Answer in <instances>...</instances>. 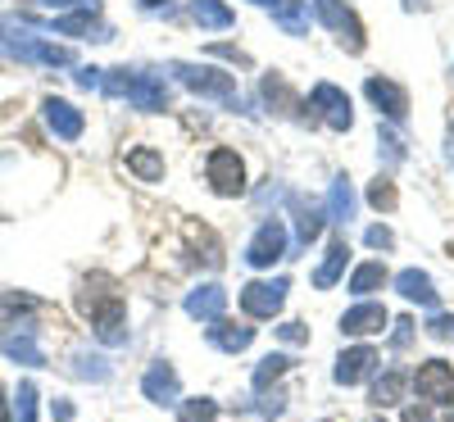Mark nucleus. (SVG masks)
Masks as SVG:
<instances>
[{
  "label": "nucleus",
  "mask_w": 454,
  "mask_h": 422,
  "mask_svg": "<svg viewBox=\"0 0 454 422\" xmlns=\"http://www.w3.org/2000/svg\"><path fill=\"white\" fill-rule=\"evenodd\" d=\"M327 218L332 223H350L355 218V191H350L346 177H336L332 191H327Z\"/></svg>",
  "instance_id": "nucleus-21"
},
{
  "label": "nucleus",
  "mask_w": 454,
  "mask_h": 422,
  "mask_svg": "<svg viewBox=\"0 0 454 422\" xmlns=\"http://www.w3.org/2000/svg\"><path fill=\"white\" fill-rule=\"evenodd\" d=\"M278 336H282V340H291V345H300V340H305L309 332L300 327V323H282V327H278Z\"/></svg>",
  "instance_id": "nucleus-36"
},
{
  "label": "nucleus",
  "mask_w": 454,
  "mask_h": 422,
  "mask_svg": "<svg viewBox=\"0 0 454 422\" xmlns=\"http://www.w3.org/2000/svg\"><path fill=\"white\" fill-rule=\"evenodd\" d=\"M314 10L350 51H364V23L355 19V10L346 5V0H314Z\"/></svg>",
  "instance_id": "nucleus-3"
},
{
  "label": "nucleus",
  "mask_w": 454,
  "mask_h": 422,
  "mask_svg": "<svg viewBox=\"0 0 454 422\" xmlns=\"http://www.w3.org/2000/svg\"><path fill=\"white\" fill-rule=\"evenodd\" d=\"M223 304H227V291L223 286H200V291L186 295V314L200 318V323H214L223 314Z\"/></svg>",
  "instance_id": "nucleus-17"
},
{
  "label": "nucleus",
  "mask_w": 454,
  "mask_h": 422,
  "mask_svg": "<svg viewBox=\"0 0 454 422\" xmlns=\"http://www.w3.org/2000/svg\"><path fill=\"white\" fill-rule=\"evenodd\" d=\"M368 100L387 113V119H404L409 113V96H404V87H395V82H387V78H368Z\"/></svg>",
  "instance_id": "nucleus-14"
},
{
  "label": "nucleus",
  "mask_w": 454,
  "mask_h": 422,
  "mask_svg": "<svg viewBox=\"0 0 454 422\" xmlns=\"http://www.w3.org/2000/svg\"><path fill=\"white\" fill-rule=\"evenodd\" d=\"M346 259H350V246L346 241H332L327 246V259H323V268H318V273H314V286L318 291H327L340 273H346Z\"/></svg>",
  "instance_id": "nucleus-20"
},
{
  "label": "nucleus",
  "mask_w": 454,
  "mask_h": 422,
  "mask_svg": "<svg viewBox=\"0 0 454 422\" xmlns=\"http://www.w3.org/2000/svg\"><path fill=\"white\" fill-rule=\"evenodd\" d=\"M141 5H145V10H160V5L168 10V0H141Z\"/></svg>",
  "instance_id": "nucleus-40"
},
{
  "label": "nucleus",
  "mask_w": 454,
  "mask_h": 422,
  "mask_svg": "<svg viewBox=\"0 0 454 422\" xmlns=\"http://www.w3.org/2000/svg\"><path fill=\"white\" fill-rule=\"evenodd\" d=\"M205 173H209L218 196H237V191H246V164L237 160V150H214Z\"/></svg>",
  "instance_id": "nucleus-8"
},
{
  "label": "nucleus",
  "mask_w": 454,
  "mask_h": 422,
  "mask_svg": "<svg viewBox=\"0 0 454 422\" xmlns=\"http://www.w3.org/2000/svg\"><path fill=\"white\" fill-rule=\"evenodd\" d=\"M78 309L100 327V336L109 345H119L123 340V295L114 291L109 277H87L82 291H78Z\"/></svg>",
  "instance_id": "nucleus-1"
},
{
  "label": "nucleus",
  "mask_w": 454,
  "mask_h": 422,
  "mask_svg": "<svg viewBox=\"0 0 454 422\" xmlns=\"http://www.w3.org/2000/svg\"><path fill=\"white\" fill-rule=\"evenodd\" d=\"M209 340L218 345V350L237 355V350H246V345L254 340V327H241V323H223V318H214V327H209Z\"/></svg>",
  "instance_id": "nucleus-18"
},
{
  "label": "nucleus",
  "mask_w": 454,
  "mask_h": 422,
  "mask_svg": "<svg viewBox=\"0 0 454 422\" xmlns=\"http://www.w3.org/2000/svg\"><path fill=\"white\" fill-rule=\"evenodd\" d=\"M413 387H419V395L427 404H454V368L432 359V363H423L419 372H413Z\"/></svg>",
  "instance_id": "nucleus-7"
},
{
  "label": "nucleus",
  "mask_w": 454,
  "mask_h": 422,
  "mask_svg": "<svg viewBox=\"0 0 454 422\" xmlns=\"http://www.w3.org/2000/svg\"><path fill=\"white\" fill-rule=\"evenodd\" d=\"M42 109H46V123H51V132H55V137H64V141H78V137H82L87 119H82V113L73 109L68 100H55V96H51Z\"/></svg>",
  "instance_id": "nucleus-11"
},
{
  "label": "nucleus",
  "mask_w": 454,
  "mask_h": 422,
  "mask_svg": "<svg viewBox=\"0 0 454 422\" xmlns=\"http://www.w3.org/2000/svg\"><path fill=\"white\" fill-rule=\"evenodd\" d=\"M182 422H218V404L214 400H186L182 404Z\"/></svg>",
  "instance_id": "nucleus-30"
},
{
  "label": "nucleus",
  "mask_w": 454,
  "mask_h": 422,
  "mask_svg": "<svg viewBox=\"0 0 454 422\" xmlns=\"http://www.w3.org/2000/svg\"><path fill=\"white\" fill-rule=\"evenodd\" d=\"M14 413H19V422H36V387H32V381H23V387H19Z\"/></svg>",
  "instance_id": "nucleus-31"
},
{
  "label": "nucleus",
  "mask_w": 454,
  "mask_h": 422,
  "mask_svg": "<svg viewBox=\"0 0 454 422\" xmlns=\"http://www.w3.org/2000/svg\"><path fill=\"white\" fill-rule=\"evenodd\" d=\"M377 286H387V268H382V263H364L359 273L350 277V291H355V295H368V291H377Z\"/></svg>",
  "instance_id": "nucleus-26"
},
{
  "label": "nucleus",
  "mask_w": 454,
  "mask_h": 422,
  "mask_svg": "<svg viewBox=\"0 0 454 422\" xmlns=\"http://www.w3.org/2000/svg\"><path fill=\"white\" fill-rule=\"evenodd\" d=\"M254 5H273V10H278V5H282V0H254Z\"/></svg>",
  "instance_id": "nucleus-42"
},
{
  "label": "nucleus",
  "mask_w": 454,
  "mask_h": 422,
  "mask_svg": "<svg viewBox=\"0 0 454 422\" xmlns=\"http://www.w3.org/2000/svg\"><path fill=\"white\" fill-rule=\"evenodd\" d=\"M282 300H286V282L278 277V282H250L246 291H241V309L250 314V318H273L278 309H282Z\"/></svg>",
  "instance_id": "nucleus-10"
},
{
  "label": "nucleus",
  "mask_w": 454,
  "mask_h": 422,
  "mask_svg": "<svg viewBox=\"0 0 454 422\" xmlns=\"http://www.w3.org/2000/svg\"><path fill=\"white\" fill-rule=\"evenodd\" d=\"M427 332H432L436 340H454V318H450V314H436V318L427 323Z\"/></svg>",
  "instance_id": "nucleus-34"
},
{
  "label": "nucleus",
  "mask_w": 454,
  "mask_h": 422,
  "mask_svg": "<svg viewBox=\"0 0 454 422\" xmlns=\"http://www.w3.org/2000/svg\"><path fill=\"white\" fill-rule=\"evenodd\" d=\"M387 327V309L382 304H359V309H350L346 318H340V332L346 336H372Z\"/></svg>",
  "instance_id": "nucleus-15"
},
{
  "label": "nucleus",
  "mask_w": 454,
  "mask_h": 422,
  "mask_svg": "<svg viewBox=\"0 0 454 422\" xmlns=\"http://www.w3.org/2000/svg\"><path fill=\"white\" fill-rule=\"evenodd\" d=\"M286 254V227L278 223V218H269L254 232V241H250V250H246V259L254 263V268H273L278 259Z\"/></svg>",
  "instance_id": "nucleus-9"
},
{
  "label": "nucleus",
  "mask_w": 454,
  "mask_h": 422,
  "mask_svg": "<svg viewBox=\"0 0 454 422\" xmlns=\"http://www.w3.org/2000/svg\"><path fill=\"white\" fill-rule=\"evenodd\" d=\"M141 391L150 404H177V372L160 359V363H150L145 381H141Z\"/></svg>",
  "instance_id": "nucleus-12"
},
{
  "label": "nucleus",
  "mask_w": 454,
  "mask_h": 422,
  "mask_svg": "<svg viewBox=\"0 0 454 422\" xmlns=\"http://www.w3.org/2000/svg\"><path fill=\"white\" fill-rule=\"evenodd\" d=\"M0 422H10V413H5V391H0Z\"/></svg>",
  "instance_id": "nucleus-41"
},
{
  "label": "nucleus",
  "mask_w": 454,
  "mask_h": 422,
  "mask_svg": "<svg viewBox=\"0 0 454 422\" xmlns=\"http://www.w3.org/2000/svg\"><path fill=\"white\" fill-rule=\"evenodd\" d=\"M0 350H5L10 359H19V363H27V368L46 363L42 345H36V327H27V323H5L0 327Z\"/></svg>",
  "instance_id": "nucleus-6"
},
{
  "label": "nucleus",
  "mask_w": 454,
  "mask_h": 422,
  "mask_svg": "<svg viewBox=\"0 0 454 422\" xmlns=\"http://www.w3.org/2000/svg\"><path fill=\"white\" fill-rule=\"evenodd\" d=\"M423 5V0H404V10H419Z\"/></svg>",
  "instance_id": "nucleus-43"
},
{
  "label": "nucleus",
  "mask_w": 454,
  "mask_h": 422,
  "mask_svg": "<svg viewBox=\"0 0 454 422\" xmlns=\"http://www.w3.org/2000/svg\"><path fill=\"white\" fill-rule=\"evenodd\" d=\"M51 413H55V422H73V404H68V400L51 404Z\"/></svg>",
  "instance_id": "nucleus-39"
},
{
  "label": "nucleus",
  "mask_w": 454,
  "mask_h": 422,
  "mask_svg": "<svg viewBox=\"0 0 454 422\" xmlns=\"http://www.w3.org/2000/svg\"><path fill=\"white\" fill-rule=\"evenodd\" d=\"M263 96H269V105H278L282 113L295 109V96H291V87H286L282 78H263Z\"/></svg>",
  "instance_id": "nucleus-29"
},
{
  "label": "nucleus",
  "mask_w": 454,
  "mask_h": 422,
  "mask_svg": "<svg viewBox=\"0 0 454 422\" xmlns=\"http://www.w3.org/2000/svg\"><path fill=\"white\" fill-rule=\"evenodd\" d=\"M309 109H318V119H323L327 128H336V132H346V128L355 123V113H350V96L340 91V87H332V82H318V87H314Z\"/></svg>",
  "instance_id": "nucleus-5"
},
{
  "label": "nucleus",
  "mask_w": 454,
  "mask_h": 422,
  "mask_svg": "<svg viewBox=\"0 0 454 422\" xmlns=\"http://www.w3.org/2000/svg\"><path fill=\"white\" fill-rule=\"evenodd\" d=\"M173 73H177V82H186L196 96H218V100L237 96L232 73H218V68H196V64H173Z\"/></svg>",
  "instance_id": "nucleus-4"
},
{
  "label": "nucleus",
  "mask_w": 454,
  "mask_h": 422,
  "mask_svg": "<svg viewBox=\"0 0 454 422\" xmlns=\"http://www.w3.org/2000/svg\"><path fill=\"white\" fill-rule=\"evenodd\" d=\"M192 19L200 23V27H232L237 23V14L223 5V0H192Z\"/></svg>",
  "instance_id": "nucleus-22"
},
{
  "label": "nucleus",
  "mask_w": 454,
  "mask_h": 422,
  "mask_svg": "<svg viewBox=\"0 0 454 422\" xmlns=\"http://www.w3.org/2000/svg\"><path fill=\"white\" fill-rule=\"evenodd\" d=\"M78 87H87V91H91V87H105L100 68H82V73H78Z\"/></svg>",
  "instance_id": "nucleus-38"
},
{
  "label": "nucleus",
  "mask_w": 454,
  "mask_h": 422,
  "mask_svg": "<svg viewBox=\"0 0 454 422\" xmlns=\"http://www.w3.org/2000/svg\"><path fill=\"white\" fill-rule=\"evenodd\" d=\"M46 10H100V0H42Z\"/></svg>",
  "instance_id": "nucleus-35"
},
{
  "label": "nucleus",
  "mask_w": 454,
  "mask_h": 422,
  "mask_svg": "<svg viewBox=\"0 0 454 422\" xmlns=\"http://www.w3.org/2000/svg\"><path fill=\"white\" fill-rule=\"evenodd\" d=\"M372 368H377V355L368 350V345H359V350H346V355H340L336 381H340V387H355V381H364Z\"/></svg>",
  "instance_id": "nucleus-16"
},
{
  "label": "nucleus",
  "mask_w": 454,
  "mask_h": 422,
  "mask_svg": "<svg viewBox=\"0 0 454 422\" xmlns=\"http://www.w3.org/2000/svg\"><path fill=\"white\" fill-rule=\"evenodd\" d=\"M395 286H400V295H404V300H419V304H427V309H436L432 277H427V273H419V268H404V273L395 277Z\"/></svg>",
  "instance_id": "nucleus-19"
},
{
  "label": "nucleus",
  "mask_w": 454,
  "mask_h": 422,
  "mask_svg": "<svg viewBox=\"0 0 454 422\" xmlns=\"http://www.w3.org/2000/svg\"><path fill=\"white\" fill-rule=\"evenodd\" d=\"M323 209L318 205H300L295 209V232H300V246H309V241H318V232H323Z\"/></svg>",
  "instance_id": "nucleus-25"
},
{
  "label": "nucleus",
  "mask_w": 454,
  "mask_h": 422,
  "mask_svg": "<svg viewBox=\"0 0 454 422\" xmlns=\"http://www.w3.org/2000/svg\"><path fill=\"white\" fill-rule=\"evenodd\" d=\"M128 168L141 177V182H160L164 177V160L155 155V150H150V145H141V150H132V155H128Z\"/></svg>",
  "instance_id": "nucleus-23"
},
{
  "label": "nucleus",
  "mask_w": 454,
  "mask_h": 422,
  "mask_svg": "<svg viewBox=\"0 0 454 422\" xmlns=\"http://www.w3.org/2000/svg\"><path fill=\"white\" fill-rule=\"evenodd\" d=\"M400 391H404V372H387L372 387V404H400Z\"/></svg>",
  "instance_id": "nucleus-28"
},
{
  "label": "nucleus",
  "mask_w": 454,
  "mask_h": 422,
  "mask_svg": "<svg viewBox=\"0 0 454 422\" xmlns=\"http://www.w3.org/2000/svg\"><path fill=\"white\" fill-rule=\"evenodd\" d=\"M273 19H278V23H282L291 36H300V32L309 27V5H305V0H282Z\"/></svg>",
  "instance_id": "nucleus-24"
},
{
  "label": "nucleus",
  "mask_w": 454,
  "mask_h": 422,
  "mask_svg": "<svg viewBox=\"0 0 454 422\" xmlns=\"http://www.w3.org/2000/svg\"><path fill=\"white\" fill-rule=\"evenodd\" d=\"M409 336H413V323H409V318H400V323H395V336H391V345H395V350H404V345H409Z\"/></svg>",
  "instance_id": "nucleus-37"
},
{
  "label": "nucleus",
  "mask_w": 454,
  "mask_h": 422,
  "mask_svg": "<svg viewBox=\"0 0 454 422\" xmlns=\"http://www.w3.org/2000/svg\"><path fill=\"white\" fill-rule=\"evenodd\" d=\"M364 241H368L372 250H391V246H395L391 227H368V232H364Z\"/></svg>",
  "instance_id": "nucleus-33"
},
{
  "label": "nucleus",
  "mask_w": 454,
  "mask_h": 422,
  "mask_svg": "<svg viewBox=\"0 0 454 422\" xmlns=\"http://www.w3.org/2000/svg\"><path fill=\"white\" fill-rule=\"evenodd\" d=\"M368 200H372L377 209H395V186H391V182H382V177H377V182L368 186Z\"/></svg>",
  "instance_id": "nucleus-32"
},
{
  "label": "nucleus",
  "mask_w": 454,
  "mask_h": 422,
  "mask_svg": "<svg viewBox=\"0 0 454 422\" xmlns=\"http://www.w3.org/2000/svg\"><path fill=\"white\" fill-rule=\"evenodd\" d=\"M10 55L14 59H36V64H73V51L51 46V42H42V36H19V42H10Z\"/></svg>",
  "instance_id": "nucleus-13"
},
{
  "label": "nucleus",
  "mask_w": 454,
  "mask_h": 422,
  "mask_svg": "<svg viewBox=\"0 0 454 422\" xmlns=\"http://www.w3.org/2000/svg\"><path fill=\"white\" fill-rule=\"evenodd\" d=\"M105 91L119 100H132L137 109H168V82L145 68H109Z\"/></svg>",
  "instance_id": "nucleus-2"
},
{
  "label": "nucleus",
  "mask_w": 454,
  "mask_h": 422,
  "mask_svg": "<svg viewBox=\"0 0 454 422\" xmlns=\"http://www.w3.org/2000/svg\"><path fill=\"white\" fill-rule=\"evenodd\" d=\"M286 368H291V359H286V355H269V359H263V363L254 368V391H269Z\"/></svg>",
  "instance_id": "nucleus-27"
}]
</instances>
